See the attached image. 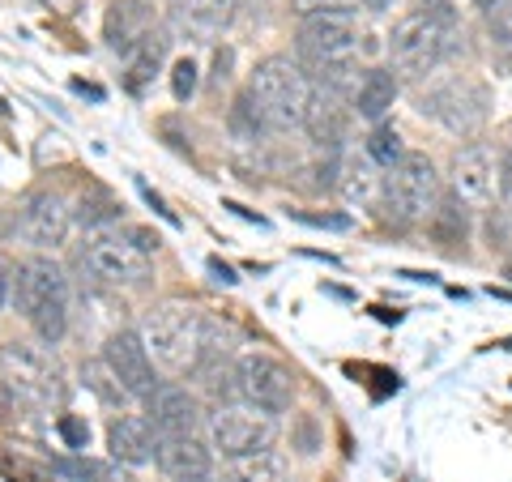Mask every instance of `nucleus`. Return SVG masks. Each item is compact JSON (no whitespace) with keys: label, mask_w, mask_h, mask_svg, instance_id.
<instances>
[{"label":"nucleus","mask_w":512,"mask_h":482,"mask_svg":"<svg viewBox=\"0 0 512 482\" xmlns=\"http://www.w3.org/2000/svg\"><path fill=\"white\" fill-rule=\"evenodd\" d=\"M500 192L504 201H512V146L500 154Z\"/></svg>","instance_id":"obj_33"},{"label":"nucleus","mask_w":512,"mask_h":482,"mask_svg":"<svg viewBox=\"0 0 512 482\" xmlns=\"http://www.w3.org/2000/svg\"><path fill=\"white\" fill-rule=\"evenodd\" d=\"M359 39L363 26L355 13H308L295 30V52L303 69H320V64L359 60Z\"/></svg>","instance_id":"obj_8"},{"label":"nucleus","mask_w":512,"mask_h":482,"mask_svg":"<svg viewBox=\"0 0 512 482\" xmlns=\"http://www.w3.org/2000/svg\"><path fill=\"white\" fill-rule=\"evenodd\" d=\"M158 444H163V436L154 431V423L146 419V414H120V419L107 427L111 461H120V465H150V461H158Z\"/></svg>","instance_id":"obj_18"},{"label":"nucleus","mask_w":512,"mask_h":482,"mask_svg":"<svg viewBox=\"0 0 512 482\" xmlns=\"http://www.w3.org/2000/svg\"><path fill=\"white\" fill-rule=\"evenodd\" d=\"M52 470L64 474V478H73V482H107L111 478V465H99L90 457H56Z\"/></svg>","instance_id":"obj_26"},{"label":"nucleus","mask_w":512,"mask_h":482,"mask_svg":"<svg viewBox=\"0 0 512 482\" xmlns=\"http://www.w3.org/2000/svg\"><path fill=\"white\" fill-rule=\"evenodd\" d=\"M504 278L512 282V256H508V261H504Z\"/></svg>","instance_id":"obj_37"},{"label":"nucleus","mask_w":512,"mask_h":482,"mask_svg":"<svg viewBox=\"0 0 512 482\" xmlns=\"http://www.w3.org/2000/svg\"><path fill=\"white\" fill-rule=\"evenodd\" d=\"M397 82H402V77H397L393 69H367L359 90H355L350 111H355L359 120H367V124H384V116H389L393 103H397V90H402Z\"/></svg>","instance_id":"obj_21"},{"label":"nucleus","mask_w":512,"mask_h":482,"mask_svg":"<svg viewBox=\"0 0 512 482\" xmlns=\"http://www.w3.org/2000/svg\"><path fill=\"white\" fill-rule=\"evenodd\" d=\"M158 470L171 482H192L214 474V444L201 436H167L158 444Z\"/></svg>","instance_id":"obj_19"},{"label":"nucleus","mask_w":512,"mask_h":482,"mask_svg":"<svg viewBox=\"0 0 512 482\" xmlns=\"http://www.w3.org/2000/svg\"><path fill=\"white\" fill-rule=\"evenodd\" d=\"M158 252V235L141 227H99L77 244V265L99 286H137L150 273V256Z\"/></svg>","instance_id":"obj_2"},{"label":"nucleus","mask_w":512,"mask_h":482,"mask_svg":"<svg viewBox=\"0 0 512 482\" xmlns=\"http://www.w3.org/2000/svg\"><path fill=\"white\" fill-rule=\"evenodd\" d=\"M103 363L111 367V372H116L120 389H124L128 397H141V401H146V397L158 389L154 359H150L146 342H141V333H133V329H120V333H111V337H107Z\"/></svg>","instance_id":"obj_14"},{"label":"nucleus","mask_w":512,"mask_h":482,"mask_svg":"<svg viewBox=\"0 0 512 482\" xmlns=\"http://www.w3.org/2000/svg\"><path fill=\"white\" fill-rule=\"evenodd\" d=\"M346 107L342 99H333L329 90H320L312 86V103H308V116H303V133H308L320 150H338V141H342V128H346Z\"/></svg>","instance_id":"obj_22"},{"label":"nucleus","mask_w":512,"mask_h":482,"mask_svg":"<svg viewBox=\"0 0 512 482\" xmlns=\"http://www.w3.org/2000/svg\"><path fill=\"white\" fill-rule=\"evenodd\" d=\"M13 303L43 346H56L69 333V278L47 252H35L13 269Z\"/></svg>","instance_id":"obj_1"},{"label":"nucleus","mask_w":512,"mask_h":482,"mask_svg":"<svg viewBox=\"0 0 512 482\" xmlns=\"http://www.w3.org/2000/svg\"><path fill=\"white\" fill-rule=\"evenodd\" d=\"M359 5H363L367 13H376V18H380V13H389V9L397 5V0H359Z\"/></svg>","instance_id":"obj_34"},{"label":"nucleus","mask_w":512,"mask_h":482,"mask_svg":"<svg viewBox=\"0 0 512 482\" xmlns=\"http://www.w3.org/2000/svg\"><path fill=\"white\" fill-rule=\"evenodd\" d=\"M338 192L346 205H355V210L372 214V210H384V167H376L367 150L350 154L342 163V180H338Z\"/></svg>","instance_id":"obj_20"},{"label":"nucleus","mask_w":512,"mask_h":482,"mask_svg":"<svg viewBox=\"0 0 512 482\" xmlns=\"http://www.w3.org/2000/svg\"><path fill=\"white\" fill-rule=\"evenodd\" d=\"M47 5H56V9H73V0H47Z\"/></svg>","instance_id":"obj_36"},{"label":"nucleus","mask_w":512,"mask_h":482,"mask_svg":"<svg viewBox=\"0 0 512 482\" xmlns=\"http://www.w3.org/2000/svg\"><path fill=\"white\" fill-rule=\"evenodd\" d=\"M210 444H214V453L222 457H252V453H269L278 440V423L269 419V414L261 410H252V406H218L210 419Z\"/></svg>","instance_id":"obj_11"},{"label":"nucleus","mask_w":512,"mask_h":482,"mask_svg":"<svg viewBox=\"0 0 512 482\" xmlns=\"http://www.w3.org/2000/svg\"><path fill=\"white\" fill-rule=\"evenodd\" d=\"M440 171L427 154L406 150V158L397 167L384 171V210L397 227H423L440 210Z\"/></svg>","instance_id":"obj_6"},{"label":"nucleus","mask_w":512,"mask_h":482,"mask_svg":"<svg viewBox=\"0 0 512 482\" xmlns=\"http://www.w3.org/2000/svg\"><path fill=\"white\" fill-rule=\"evenodd\" d=\"M0 367H5V376L18 384L22 393H30V397H52L56 389H60V372H56V363L43 355V350H35V346H26V342H13V346H5V355H0Z\"/></svg>","instance_id":"obj_17"},{"label":"nucleus","mask_w":512,"mask_h":482,"mask_svg":"<svg viewBox=\"0 0 512 482\" xmlns=\"http://www.w3.org/2000/svg\"><path fill=\"white\" fill-rule=\"evenodd\" d=\"M171 94H175V103H188L197 94V60L180 56L171 64Z\"/></svg>","instance_id":"obj_28"},{"label":"nucleus","mask_w":512,"mask_h":482,"mask_svg":"<svg viewBox=\"0 0 512 482\" xmlns=\"http://www.w3.org/2000/svg\"><path fill=\"white\" fill-rule=\"evenodd\" d=\"M69 227H73V210L52 188L26 192V197L13 205V222H9L13 239H22V244H30L35 252H56L64 239H69Z\"/></svg>","instance_id":"obj_10"},{"label":"nucleus","mask_w":512,"mask_h":482,"mask_svg":"<svg viewBox=\"0 0 512 482\" xmlns=\"http://www.w3.org/2000/svg\"><path fill=\"white\" fill-rule=\"evenodd\" d=\"M419 111L431 116L440 128L457 137H474L478 128L487 124V111H491V94L474 82V77H440L419 90Z\"/></svg>","instance_id":"obj_7"},{"label":"nucleus","mask_w":512,"mask_h":482,"mask_svg":"<svg viewBox=\"0 0 512 482\" xmlns=\"http://www.w3.org/2000/svg\"><path fill=\"white\" fill-rule=\"evenodd\" d=\"M248 94L274 133H291V128H303V116H308L312 77L291 56H265L248 77Z\"/></svg>","instance_id":"obj_5"},{"label":"nucleus","mask_w":512,"mask_h":482,"mask_svg":"<svg viewBox=\"0 0 512 482\" xmlns=\"http://www.w3.org/2000/svg\"><path fill=\"white\" fill-rule=\"evenodd\" d=\"M231 133L239 137V141H261V137H269L274 128L265 124V116H261V107H256V99L244 90L235 99V107H231Z\"/></svg>","instance_id":"obj_25"},{"label":"nucleus","mask_w":512,"mask_h":482,"mask_svg":"<svg viewBox=\"0 0 512 482\" xmlns=\"http://www.w3.org/2000/svg\"><path fill=\"white\" fill-rule=\"evenodd\" d=\"M141 342H146L150 359L167 367L171 376H192L205 355V312L180 299L158 303L141 320Z\"/></svg>","instance_id":"obj_3"},{"label":"nucleus","mask_w":512,"mask_h":482,"mask_svg":"<svg viewBox=\"0 0 512 482\" xmlns=\"http://www.w3.org/2000/svg\"><path fill=\"white\" fill-rule=\"evenodd\" d=\"M457 52H461V26H444L419 9H410L389 30V69L406 77V82H423Z\"/></svg>","instance_id":"obj_4"},{"label":"nucleus","mask_w":512,"mask_h":482,"mask_svg":"<svg viewBox=\"0 0 512 482\" xmlns=\"http://www.w3.org/2000/svg\"><path fill=\"white\" fill-rule=\"evenodd\" d=\"M82 380H86V389H94L103 401H124V397H128V393L120 389L116 372H111L103 359H99V363H86V367H82Z\"/></svg>","instance_id":"obj_27"},{"label":"nucleus","mask_w":512,"mask_h":482,"mask_svg":"<svg viewBox=\"0 0 512 482\" xmlns=\"http://www.w3.org/2000/svg\"><path fill=\"white\" fill-rule=\"evenodd\" d=\"M491 43H500L504 52H512V0H500L491 9Z\"/></svg>","instance_id":"obj_29"},{"label":"nucleus","mask_w":512,"mask_h":482,"mask_svg":"<svg viewBox=\"0 0 512 482\" xmlns=\"http://www.w3.org/2000/svg\"><path fill=\"white\" fill-rule=\"evenodd\" d=\"M146 419L154 423L158 436H197V427L205 423L201 397L184 389V384H158L146 397Z\"/></svg>","instance_id":"obj_16"},{"label":"nucleus","mask_w":512,"mask_h":482,"mask_svg":"<svg viewBox=\"0 0 512 482\" xmlns=\"http://www.w3.org/2000/svg\"><path fill=\"white\" fill-rule=\"evenodd\" d=\"M414 9L444 26H461V0H414Z\"/></svg>","instance_id":"obj_30"},{"label":"nucleus","mask_w":512,"mask_h":482,"mask_svg":"<svg viewBox=\"0 0 512 482\" xmlns=\"http://www.w3.org/2000/svg\"><path fill=\"white\" fill-rule=\"evenodd\" d=\"M60 436H64V444H69L73 453H86V444H90V427H86L82 419H73V414H64V419H60Z\"/></svg>","instance_id":"obj_31"},{"label":"nucleus","mask_w":512,"mask_h":482,"mask_svg":"<svg viewBox=\"0 0 512 482\" xmlns=\"http://www.w3.org/2000/svg\"><path fill=\"white\" fill-rule=\"evenodd\" d=\"M239 13V0H167L171 35L188 43H214L231 30Z\"/></svg>","instance_id":"obj_15"},{"label":"nucleus","mask_w":512,"mask_h":482,"mask_svg":"<svg viewBox=\"0 0 512 482\" xmlns=\"http://www.w3.org/2000/svg\"><path fill=\"white\" fill-rule=\"evenodd\" d=\"M222 482H282V457L269 448V453H252V457H231Z\"/></svg>","instance_id":"obj_23"},{"label":"nucleus","mask_w":512,"mask_h":482,"mask_svg":"<svg viewBox=\"0 0 512 482\" xmlns=\"http://www.w3.org/2000/svg\"><path fill=\"white\" fill-rule=\"evenodd\" d=\"M103 39L120 60L146 52L158 39H171V26H163L150 0H111L103 18Z\"/></svg>","instance_id":"obj_13"},{"label":"nucleus","mask_w":512,"mask_h":482,"mask_svg":"<svg viewBox=\"0 0 512 482\" xmlns=\"http://www.w3.org/2000/svg\"><path fill=\"white\" fill-rule=\"evenodd\" d=\"M291 5L308 18V13H355L359 0H291Z\"/></svg>","instance_id":"obj_32"},{"label":"nucleus","mask_w":512,"mask_h":482,"mask_svg":"<svg viewBox=\"0 0 512 482\" xmlns=\"http://www.w3.org/2000/svg\"><path fill=\"white\" fill-rule=\"evenodd\" d=\"M478 5H483V9H495V5H500V0H478Z\"/></svg>","instance_id":"obj_38"},{"label":"nucleus","mask_w":512,"mask_h":482,"mask_svg":"<svg viewBox=\"0 0 512 482\" xmlns=\"http://www.w3.org/2000/svg\"><path fill=\"white\" fill-rule=\"evenodd\" d=\"M9 291H13V278L5 273V265H0V308H5V299H9Z\"/></svg>","instance_id":"obj_35"},{"label":"nucleus","mask_w":512,"mask_h":482,"mask_svg":"<svg viewBox=\"0 0 512 482\" xmlns=\"http://www.w3.org/2000/svg\"><path fill=\"white\" fill-rule=\"evenodd\" d=\"M448 188H453V201L466 205V210H487L500 192V154L483 141H470L453 154V167H448Z\"/></svg>","instance_id":"obj_12"},{"label":"nucleus","mask_w":512,"mask_h":482,"mask_svg":"<svg viewBox=\"0 0 512 482\" xmlns=\"http://www.w3.org/2000/svg\"><path fill=\"white\" fill-rule=\"evenodd\" d=\"M235 389H239V401H244V406L278 419L282 410H291L295 376H291V367L278 363L274 355L248 350V355L235 359Z\"/></svg>","instance_id":"obj_9"},{"label":"nucleus","mask_w":512,"mask_h":482,"mask_svg":"<svg viewBox=\"0 0 512 482\" xmlns=\"http://www.w3.org/2000/svg\"><path fill=\"white\" fill-rule=\"evenodd\" d=\"M192 482H214V478H192Z\"/></svg>","instance_id":"obj_39"},{"label":"nucleus","mask_w":512,"mask_h":482,"mask_svg":"<svg viewBox=\"0 0 512 482\" xmlns=\"http://www.w3.org/2000/svg\"><path fill=\"white\" fill-rule=\"evenodd\" d=\"M363 150H367V158H372L376 167H384V171L397 167V163H402V158H406L402 133H397L393 124H376V128H372V137L363 141Z\"/></svg>","instance_id":"obj_24"}]
</instances>
